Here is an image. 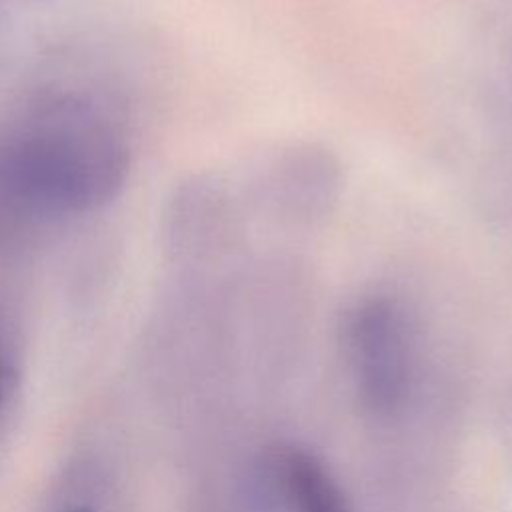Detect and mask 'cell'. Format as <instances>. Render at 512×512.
I'll use <instances>...</instances> for the list:
<instances>
[{"label":"cell","mask_w":512,"mask_h":512,"mask_svg":"<svg viewBox=\"0 0 512 512\" xmlns=\"http://www.w3.org/2000/svg\"><path fill=\"white\" fill-rule=\"evenodd\" d=\"M342 188L338 158L320 144H294L264 164L252 186L256 210L286 228H312L334 208Z\"/></svg>","instance_id":"cell-3"},{"label":"cell","mask_w":512,"mask_h":512,"mask_svg":"<svg viewBox=\"0 0 512 512\" xmlns=\"http://www.w3.org/2000/svg\"><path fill=\"white\" fill-rule=\"evenodd\" d=\"M344 352L354 386L364 408L372 414L396 412L410 388V332L402 308L372 296L348 310L342 326Z\"/></svg>","instance_id":"cell-2"},{"label":"cell","mask_w":512,"mask_h":512,"mask_svg":"<svg viewBox=\"0 0 512 512\" xmlns=\"http://www.w3.org/2000/svg\"><path fill=\"white\" fill-rule=\"evenodd\" d=\"M266 472L290 512H350L326 468L302 448H274L266 456Z\"/></svg>","instance_id":"cell-4"},{"label":"cell","mask_w":512,"mask_h":512,"mask_svg":"<svg viewBox=\"0 0 512 512\" xmlns=\"http://www.w3.org/2000/svg\"><path fill=\"white\" fill-rule=\"evenodd\" d=\"M8 376H10V372L0 360V408H2V404L6 400V394H8V388H10V378Z\"/></svg>","instance_id":"cell-5"},{"label":"cell","mask_w":512,"mask_h":512,"mask_svg":"<svg viewBox=\"0 0 512 512\" xmlns=\"http://www.w3.org/2000/svg\"><path fill=\"white\" fill-rule=\"evenodd\" d=\"M130 150L116 120L74 90L30 96L0 122V244L108 204Z\"/></svg>","instance_id":"cell-1"},{"label":"cell","mask_w":512,"mask_h":512,"mask_svg":"<svg viewBox=\"0 0 512 512\" xmlns=\"http://www.w3.org/2000/svg\"><path fill=\"white\" fill-rule=\"evenodd\" d=\"M68 512H94V510H90V508H72Z\"/></svg>","instance_id":"cell-6"}]
</instances>
